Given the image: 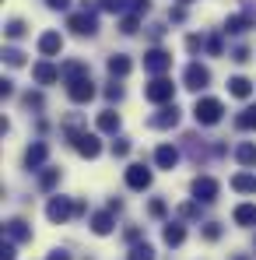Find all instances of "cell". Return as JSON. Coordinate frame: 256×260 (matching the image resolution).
<instances>
[{
    "label": "cell",
    "mask_w": 256,
    "mask_h": 260,
    "mask_svg": "<svg viewBox=\"0 0 256 260\" xmlns=\"http://www.w3.org/2000/svg\"><path fill=\"white\" fill-rule=\"evenodd\" d=\"M193 116H197V123H200V127H214V123H221L225 106H221V99H197Z\"/></svg>",
    "instance_id": "cell-1"
},
{
    "label": "cell",
    "mask_w": 256,
    "mask_h": 260,
    "mask_svg": "<svg viewBox=\"0 0 256 260\" xmlns=\"http://www.w3.org/2000/svg\"><path fill=\"white\" fill-rule=\"evenodd\" d=\"M70 215H78V201H70V197H49V204H46V218H49L53 225H63Z\"/></svg>",
    "instance_id": "cell-2"
},
{
    "label": "cell",
    "mask_w": 256,
    "mask_h": 260,
    "mask_svg": "<svg viewBox=\"0 0 256 260\" xmlns=\"http://www.w3.org/2000/svg\"><path fill=\"white\" fill-rule=\"evenodd\" d=\"M169 67H172V53H169V49H158V46H155V49L144 53V71H148V74L162 78Z\"/></svg>",
    "instance_id": "cell-3"
},
{
    "label": "cell",
    "mask_w": 256,
    "mask_h": 260,
    "mask_svg": "<svg viewBox=\"0 0 256 260\" xmlns=\"http://www.w3.org/2000/svg\"><path fill=\"white\" fill-rule=\"evenodd\" d=\"M172 95H175V85H172L169 78H155L151 85L144 88V99H148V102H155V106L172 102Z\"/></svg>",
    "instance_id": "cell-4"
},
{
    "label": "cell",
    "mask_w": 256,
    "mask_h": 260,
    "mask_svg": "<svg viewBox=\"0 0 256 260\" xmlns=\"http://www.w3.org/2000/svg\"><path fill=\"white\" fill-rule=\"evenodd\" d=\"M182 85L190 88V91H200V88L211 85V71H207L204 63H197V60H193V63L182 71Z\"/></svg>",
    "instance_id": "cell-5"
},
{
    "label": "cell",
    "mask_w": 256,
    "mask_h": 260,
    "mask_svg": "<svg viewBox=\"0 0 256 260\" xmlns=\"http://www.w3.org/2000/svg\"><path fill=\"white\" fill-rule=\"evenodd\" d=\"M67 28H70L74 36H95V32H98V18H95L91 11H78V14L67 18Z\"/></svg>",
    "instance_id": "cell-6"
},
{
    "label": "cell",
    "mask_w": 256,
    "mask_h": 260,
    "mask_svg": "<svg viewBox=\"0 0 256 260\" xmlns=\"http://www.w3.org/2000/svg\"><path fill=\"white\" fill-rule=\"evenodd\" d=\"M190 190H193V197H197L200 204H211V201H217V190H221V186H217V179H211V176H197Z\"/></svg>",
    "instance_id": "cell-7"
},
{
    "label": "cell",
    "mask_w": 256,
    "mask_h": 260,
    "mask_svg": "<svg viewBox=\"0 0 256 260\" xmlns=\"http://www.w3.org/2000/svg\"><path fill=\"white\" fill-rule=\"evenodd\" d=\"M74 148H78V155H85V158H98V151H102V141H98V134H78L74 141H70Z\"/></svg>",
    "instance_id": "cell-8"
},
{
    "label": "cell",
    "mask_w": 256,
    "mask_h": 260,
    "mask_svg": "<svg viewBox=\"0 0 256 260\" xmlns=\"http://www.w3.org/2000/svg\"><path fill=\"white\" fill-rule=\"evenodd\" d=\"M127 186L130 190H148V186H151V169H148L144 162H133L127 169Z\"/></svg>",
    "instance_id": "cell-9"
},
{
    "label": "cell",
    "mask_w": 256,
    "mask_h": 260,
    "mask_svg": "<svg viewBox=\"0 0 256 260\" xmlns=\"http://www.w3.org/2000/svg\"><path fill=\"white\" fill-rule=\"evenodd\" d=\"M67 95H70V102H91V99H95V81H91V74L81 78V81H70V85H67Z\"/></svg>",
    "instance_id": "cell-10"
},
{
    "label": "cell",
    "mask_w": 256,
    "mask_h": 260,
    "mask_svg": "<svg viewBox=\"0 0 256 260\" xmlns=\"http://www.w3.org/2000/svg\"><path fill=\"white\" fill-rule=\"evenodd\" d=\"M148 123H151L155 130H169V127H175V123H179V109H175V102H172V106H162V109H158V113H155Z\"/></svg>",
    "instance_id": "cell-11"
},
{
    "label": "cell",
    "mask_w": 256,
    "mask_h": 260,
    "mask_svg": "<svg viewBox=\"0 0 256 260\" xmlns=\"http://www.w3.org/2000/svg\"><path fill=\"white\" fill-rule=\"evenodd\" d=\"M4 232H7V243H28V239H32V229H28V221H21V218H11V221L4 225Z\"/></svg>",
    "instance_id": "cell-12"
},
{
    "label": "cell",
    "mask_w": 256,
    "mask_h": 260,
    "mask_svg": "<svg viewBox=\"0 0 256 260\" xmlns=\"http://www.w3.org/2000/svg\"><path fill=\"white\" fill-rule=\"evenodd\" d=\"M32 78H35L39 85H53V81H60L63 74H60V67H53L49 60H39V63L32 67Z\"/></svg>",
    "instance_id": "cell-13"
},
{
    "label": "cell",
    "mask_w": 256,
    "mask_h": 260,
    "mask_svg": "<svg viewBox=\"0 0 256 260\" xmlns=\"http://www.w3.org/2000/svg\"><path fill=\"white\" fill-rule=\"evenodd\" d=\"M155 166H158V169H175V166H179V148H172V144H158V151H155Z\"/></svg>",
    "instance_id": "cell-14"
},
{
    "label": "cell",
    "mask_w": 256,
    "mask_h": 260,
    "mask_svg": "<svg viewBox=\"0 0 256 260\" xmlns=\"http://www.w3.org/2000/svg\"><path fill=\"white\" fill-rule=\"evenodd\" d=\"M60 49H63V36L60 32H43L39 36V53L43 56H56Z\"/></svg>",
    "instance_id": "cell-15"
},
{
    "label": "cell",
    "mask_w": 256,
    "mask_h": 260,
    "mask_svg": "<svg viewBox=\"0 0 256 260\" xmlns=\"http://www.w3.org/2000/svg\"><path fill=\"white\" fill-rule=\"evenodd\" d=\"M60 74H63L67 85H70V81H81V78H88V63L85 60H67V63L60 67Z\"/></svg>",
    "instance_id": "cell-16"
},
{
    "label": "cell",
    "mask_w": 256,
    "mask_h": 260,
    "mask_svg": "<svg viewBox=\"0 0 256 260\" xmlns=\"http://www.w3.org/2000/svg\"><path fill=\"white\" fill-rule=\"evenodd\" d=\"M46 155H49V148H46L43 141H35V144H32V148L25 151V169H43Z\"/></svg>",
    "instance_id": "cell-17"
},
{
    "label": "cell",
    "mask_w": 256,
    "mask_h": 260,
    "mask_svg": "<svg viewBox=\"0 0 256 260\" xmlns=\"http://www.w3.org/2000/svg\"><path fill=\"white\" fill-rule=\"evenodd\" d=\"M116 225H113V211H95L91 215V232L95 236H109Z\"/></svg>",
    "instance_id": "cell-18"
},
{
    "label": "cell",
    "mask_w": 256,
    "mask_h": 260,
    "mask_svg": "<svg viewBox=\"0 0 256 260\" xmlns=\"http://www.w3.org/2000/svg\"><path fill=\"white\" fill-rule=\"evenodd\" d=\"M228 91H232L235 99H249V95H253V81L242 78V74H235V78H228Z\"/></svg>",
    "instance_id": "cell-19"
},
{
    "label": "cell",
    "mask_w": 256,
    "mask_h": 260,
    "mask_svg": "<svg viewBox=\"0 0 256 260\" xmlns=\"http://www.w3.org/2000/svg\"><path fill=\"white\" fill-rule=\"evenodd\" d=\"M130 67H133V63H130V56H123V53H113V56H109V74H113V78H127Z\"/></svg>",
    "instance_id": "cell-20"
},
{
    "label": "cell",
    "mask_w": 256,
    "mask_h": 260,
    "mask_svg": "<svg viewBox=\"0 0 256 260\" xmlns=\"http://www.w3.org/2000/svg\"><path fill=\"white\" fill-rule=\"evenodd\" d=\"M232 218H235V225H242V229L256 225V204H239V208L232 211Z\"/></svg>",
    "instance_id": "cell-21"
},
{
    "label": "cell",
    "mask_w": 256,
    "mask_h": 260,
    "mask_svg": "<svg viewBox=\"0 0 256 260\" xmlns=\"http://www.w3.org/2000/svg\"><path fill=\"white\" fill-rule=\"evenodd\" d=\"M235 158H239V166L253 169V166H256V144H253V141H242V144L235 148Z\"/></svg>",
    "instance_id": "cell-22"
},
{
    "label": "cell",
    "mask_w": 256,
    "mask_h": 260,
    "mask_svg": "<svg viewBox=\"0 0 256 260\" xmlns=\"http://www.w3.org/2000/svg\"><path fill=\"white\" fill-rule=\"evenodd\" d=\"M162 239H165L169 246H182V239H186V229H182L179 221H169V225L162 229Z\"/></svg>",
    "instance_id": "cell-23"
},
{
    "label": "cell",
    "mask_w": 256,
    "mask_h": 260,
    "mask_svg": "<svg viewBox=\"0 0 256 260\" xmlns=\"http://www.w3.org/2000/svg\"><path fill=\"white\" fill-rule=\"evenodd\" d=\"M98 130H102V134H116V130H120V113H116V109L98 113Z\"/></svg>",
    "instance_id": "cell-24"
},
{
    "label": "cell",
    "mask_w": 256,
    "mask_h": 260,
    "mask_svg": "<svg viewBox=\"0 0 256 260\" xmlns=\"http://www.w3.org/2000/svg\"><path fill=\"white\" fill-rule=\"evenodd\" d=\"M253 25V14H232L228 21H225V32H232V36H239V32H246Z\"/></svg>",
    "instance_id": "cell-25"
},
{
    "label": "cell",
    "mask_w": 256,
    "mask_h": 260,
    "mask_svg": "<svg viewBox=\"0 0 256 260\" xmlns=\"http://www.w3.org/2000/svg\"><path fill=\"white\" fill-rule=\"evenodd\" d=\"M232 190H239V193H256V176L253 173L232 176Z\"/></svg>",
    "instance_id": "cell-26"
},
{
    "label": "cell",
    "mask_w": 256,
    "mask_h": 260,
    "mask_svg": "<svg viewBox=\"0 0 256 260\" xmlns=\"http://www.w3.org/2000/svg\"><path fill=\"white\" fill-rule=\"evenodd\" d=\"M235 127H239V130H256V109H253V106L242 109V113L235 116Z\"/></svg>",
    "instance_id": "cell-27"
},
{
    "label": "cell",
    "mask_w": 256,
    "mask_h": 260,
    "mask_svg": "<svg viewBox=\"0 0 256 260\" xmlns=\"http://www.w3.org/2000/svg\"><path fill=\"white\" fill-rule=\"evenodd\" d=\"M130 260H155V246H151V243H137V246H130Z\"/></svg>",
    "instance_id": "cell-28"
},
{
    "label": "cell",
    "mask_w": 256,
    "mask_h": 260,
    "mask_svg": "<svg viewBox=\"0 0 256 260\" xmlns=\"http://www.w3.org/2000/svg\"><path fill=\"white\" fill-rule=\"evenodd\" d=\"M56 183H60V169L46 166V169H43V176H39V186H43V190H53Z\"/></svg>",
    "instance_id": "cell-29"
},
{
    "label": "cell",
    "mask_w": 256,
    "mask_h": 260,
    "mask_svg": "<svg viewBox=\"0 0 256 260\" xmlns=\"http://www.w3.org/2000/svg\"><path fill=\"white\" fill-rule=\"evenodd\" d=\"M4 60H7L11 67H21V63H25V53L14 49V46H7V49H4Z\"/></svg>",
    "instance_id": "cell-30"
},
{
    "label": "cell",
    "mask_w": 256,
    "mask_h": 260,
    "mask_svg": "<svg viewBox=\"0 0 256 260\" xmlns=\"http://www.w3.org/2000/svg\"><path fill=\"white\" fill-rule=\"evenodd\" d=\"M7 36H11V39H21V36H25V21H21V18H11V21H7Z\"/></svg>",
    "instance_id": "cell-31"
},
{
    "label": "cell",
    "mask_w": 256,
    "mask_h": 260,
    "mask_svg": "<svg viewBox=\"0 0 256 260\" xmlns=\"http://www.w3.org/2000/svg\"><path fill=\"white\" fill-rule=\"evenodd\" d=\"M98 7L109 14H120V11H127V0H98Z\"/></svg>",
    "instance_id": "cell-32"
},
{
    "label": "cell",
    "mask_w": 256,
    "mask_h": 260,
    "mask_svg": "<svg viewBox=\"0 0 256 260\" xmlns=\"http://www.w3.org/2000/svg\"><path fill=\"white\" fill-rule=\"evenodd\" d=\"M148 211H151V218H165V211H169V204H165L162 197H155V201L148 204Z\"/></svg>",
    "instance_id": "cell-33"
},
{
    "label": "cell",
    "mask_w": 256,
    "mask_h": 260,
    "mask_svg": "<svg viewBox=\"0 0 256 260\" xmlns=\"http://www.w3.org/2000/svg\"><path fill=\"white\" fill-rule=\"evenodd\" d=\"M113 155H116V158H127V155H130V141H127V137L113 141Z\"/></svg>",
    "instance_id": "cell-34"
},
{
    "label": "cell",
    "mask_w": 256,
    "mask_h": 260,
    "mask_svg": "<svg viewBox=\"0 0 256 260\" xmlns=\"http://www.w3.org/2000/svg\"><path fill=\"white\" fill-rule=\"evenodd\" d=\"M137 28H140V21H137V14H130V18H123V25H120V32H123V36H133Z\"/></svg>",
    "instance_id": "cell-35"
},
{
    "label": "cell",
    "mask_w": 256,
    "mask_h": 260,
    "mask_svg": "<svg viewBox=\"0 0 256 260\" xmlns=\"http://www.w3.org/2000/svg\"><path fill=\"white\" fill-rule=\"evenodd\" d=\"M204 239H221V225H217V221H207V225H204Z\"/></svg>",
    "instance_id": "cell-36"
},
{
    "label": "cell",
    "mask_w": 256,
    "mask_h": 260,
    "mask_svg": "<svg viewBox=\"0 0 256 260\" xmlns=\"http://www.w3.org/2000/svg\"><path fill=\"white\" fill-rule=\"evenodd\" d=\"M105 99H109V102H120V99H123V85H116V81H113V85L105 88Z\"/></svg>",
    "instance_id": "cell-37"
},
{
    "label": "cell",
    "mask_w": 256,
    "mask_h": 260,
    "mask_svg": "<svg viewBox=\"0 0 256 260\" xmlns=\"http://www.w3.org/2000/svg\"><path fill=\"white\" fill-rule=\"evenodd\" d=\"M25 106H28V109H43V95H39V91H28V95H25Z\"/></svg>",
    "instance_id": "cell-38"
},
{
    "label": "cell",
    "mask_w": 256,
    "mask_h": 260,
    "mask_svg": "<svg viewBox=\"0 0 256 260\" xmlns=\"http://www.w3.org/2000/svg\"><path fill=\"white\" fill-rule=\"evenodd\" d=\"M207 53L211 56H221V36H207Z\"/></svg>",
    "instance_id": "cell-39"
},
{
    "label": "cell",
    "mask_w": 256,
    "mask_h": 260,
    "mask_svg": "<svg viewBox=\"0 0 256 260\" xmlns=\"http://www.w3.org/2000/svg\"><path fill=\"white\" fill-rule=\"evenodd\" d=\"M179 218H200V208L197 204H182L179 208Z\"/></svg>",
    "instance_id": "cell-40"
},
{
    "label": "cell",
    "mask_w": 256,
    "mask_h": 260,
    "mask_svg": "<svg viewBox=\"0 0 256 260\" xmlns=\"http://www.w3.org/2000/svg\"><path fill=\"white\" fill-rule=\"evenodd\" d=\"M130 7H133V14H148L151 11V0H130Z\"/></svg>",
    "instance_id": "cell-41"
},
{
    "label": "cell",
    "mask_w": 256,
    "mask_h": 260,
    "mask_svg": "<svg viewBox=\"0 0 256 260\" xmlns=\"http://www.w3.org/2000/svg\"><path fill=\"white\" fill-rule=\"evenodd\" d=\"M200 46H207V39H200V36H190V39H186V49H190V53H197Z\"/></svg>",
    "instance_id": "cell-42"
},
{
    "label": "cell",
    "mask_w": 256,
    "mask_h": 260,
    "mask_svg": "<svg viewBox=\"0 0 256 260\" xmlns=\"http://www.w3.org/2000/svg\"><path fill=\"white\" fill-rule=\"evenodd\" d=\"M232 60H235V63H246V60H249V49H246V46H239V49L232 53Z\"/></svg>",
    "instance_id": "cell-43"
},
{
    "label": "cell",
    "mask_w": 256,
    "mask_h": 260,
    "mask_svg": "<svg viewBox=\"0 0 256 260\" xmlns=\"http://www.w3.org/2000/svg\"><path fill=\"white\" fill-rule=\"evenodd\" d=\"M46 7H49V11H67L70 0H46Z\"/></svg>",
    "instance_id": "cell-44"
},
{
    "label": "cell",
    "mask_w": 256,
    "mask_h": 260,
    "mask_svg": "<svg viewBox=\"0 0 256 260\" xmlns=\"http://www.w3.org/2000/svg\"><path fill=\"white\" fill-rule=\"evenodd\" d=\"M0 260H14V243H4L0 246Z\"/></svg>",
    "instance_id": "cell-45"
},
{
    "label": "cell",
    "mask_w": 256,
    "mask_h": 260,
    "mask_svg": "<svg viewBox=\"0 0 256 260\" xmlns=\"http://www.w3.org/2000/svg\"><path fill=\"white\" fill-rule=\"evenodd\" d=\"M11 91H14V85H11V81H7V78H4V81H0V99H7V95H11Z\"/></svg>",
    "instance_id": "cell-46"
},
{
    "label": "cell",
    "mask_w": 256,
    "mask_h": 260,
    "mask_svg": "<svg viewBox=\"0 0 256 260\" xmlns=\"http://www.w3.org/2000/svg\"><path fill=\"white\" fill-rule=\"evenodd\" d=\"M162 36H165V25H151V39H155V43H158V39H162Z\"/></svg>",
    "instance_id": "cell-47"
},
{
    "label": "cell",
    "mask_w": 256,
    "mask_h": 260,
    "mask_svg": "<svg viewBox=\"0 0 256 260\" xmlns=\"http://www.w3.org/2000/svg\"><path fill=\"white\" fill-rule=\"evenodd\" d=\"M127 239L137 246V239H140V229H137V225H133V229H127Z\"/></svg>",
    "instance_id": "cell-48"
},
{
    "label": "cell",
    "mask_w": 256,
    "mask_h": 260,
    "mask_svg": "<svg viewBox=\"0 0 256 260\" xmlns=\"http://www.w3.org/2000/svg\"><path fill=\"white\" fill-rule=\"evenodd\" d=\"M169 18H172V21H182V18H186V11H182V7H175V11H169Z\"/></svg>",
    "instance_id": "cell-49"
},
{
    "label": "cell",
    "mask_w": 256,
    "mask_h": 260,
    "mask_svg": "<svg viewBox=\"0 0 256 260\" xmlns=\"http://www.w3.org/2000/svg\"><path fill=\"white\" fill-rule=\"evenodd\" d=\"M49 260H70V253H63V250H53V253H49Z\"/></svg>",
    "instance_id": "cell-50"
},
{
    "label": "cell",
    "mask_w": 256,
    "mask_h": 260,
    "mask_svg": "<svg viewBox=\"0 0 256 260\" xmlns=\"http://www.w3.org/2000/svg\"><path fill=\"white\" fill-rule=\"evenodd\" d=\"M182 4H190V0H182Z\"/></svg>",
    "instance_id": "cell-51"
}]
</instances>
